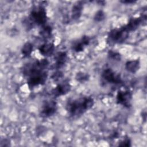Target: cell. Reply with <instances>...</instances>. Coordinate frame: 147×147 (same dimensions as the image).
I'll list each match as a JSON object with an SVG mask.
<instances>
[{
	"label": "cell",
	"mask_w": 147,
	"mask_h": 147,
	"mask_svg": "<svg viewBox=\"0 0 147 147\" xmlns=\"http://www.w3.org/2000/svg\"><path fill=\"white\" fill-rule=\"evenodd\" d=\"M49 65V61L44 58L28 63L22 67L21 72L27 79V84L30 90L45 83L48 76L47 69Z\"/></svg>",
	"instance_id": "cell-1"
},
{
	"label": "cell",
	"mask_w": 147,
	"mask_h": 147,
	"mask_svg": "<svg viewBox=\"0 0 147 147\" xmlns=\"http://www.w3.org/2000/svg\"><path fill=\"white\" fill-rule=\"evenodd\" d=\"M94 105L91 96H83L69 99L65 104V110L70 118H78L90 110Z\"/></svg>",
	"instance_id": "cell-2"
},
{
	"label": "cell",
	"mask_w": 147,
	"mask_h": 147,
	"mask_svg": "<svg viewBox=\"0 0 147 147\" xmlns=\"http://www.w3.org/2000/svg\"><path fill=\"white\" fill-rule=\"evenodd\" d=\"M47 14L45 8L42 5L34 6L31 10L28 17L23 21V25L27 30H30L35 26L42 27L47 22Z\"/></svg>",
	"instance_id": "cell-3"
},
{
	"label": "cell",
	"mask_w": 147,
	"mask_h": 147,
	"mask_svg": "<svg viewBox=\"0 0 147 147\" xmlns=\"http://www.w3.org/2000/svg\"><path fill=\"white\" fill-rule=\"evenodd\" d=\"M129 34L130 32L125 25L112 29L108 33L106 39L107 43L110 45L122 44L128 38Z\"/></svg>",
	"instance_id": "cell-4"
},
{
	"label": "cell",
	"mask_w": 147,
	"mask_h": 147,
	"mask_svg": "<svg viewBox=\"0 0 147 147\" xmlns=\"http://www.w3.org/2000/svg\"><path fill=\"white\" fill-rule=\"evenodd\" d=\"M101 78L105 83L109 84L119 85L123 83L121 75L116 73L111 68H106L102 71Z\"/></svg>",
	"instance_id": "cell-5"
},
{
	"label": "cell",
	"mask_w": 147,
	"mask_h": 147,
	"mask_svg": "<svg viewBox=\"0 0 147 147\" xmlns=\"http://www.w3.org/2000/svg\"><path fill=\"white\" fill-rule=\"evenodd\" d=\"M57 102L54 100L45 101L40 110L39 115L42 118H48L53 116L57 110Z\"/></svg>",
	"instance_id": "cell-6"
},
{
	"label": "cell",
	"mask_w": 147,
	"mask_h": 147,
	"mask_svg": "<svg viewBox=\"0 0 147 147\" xmlns=\"http://www.w3.org/2000/svg\"><path fill=\"white\" fill-rule=\"evenodd\" d=\"M133 92L130 90H119L116 95V103L117 105L129 109L131 106Z\"/></svg>",
	"instance_id": "cell-7"
},
{
	"label": "cell",
	"mask_w": 147,
	"mask_h": 147,
	"mask_svg": "<svg viewBox=\"0 0 147 147\" xmlns=\"http://www.w3.org/2000/svg\"><path fill=\"white\" fill-rule=\"evenodd\" d=\"M71 85L68 79H65L58 83L56 86L51 91V95L54 98H58L67 94L71 90Z\"/></svg>",
	"instance_id": "cell-8"
},
{
	"label": "cell",
	"mask_w": 147,
	"mask_h": 147,
	"mask_svg": "<svg viewBox=\"0 0 147 147\" xmlns=\"http://www.w3.org/2000/svg\"><path fill=\"white\" fill-rule=\"evenodd\" d=\"M91 38L87 35H83L82 37L72 42L71 44V49L76 53L83 52L85 48L90 45Z\"/></svg>",
	"instance_id": "cell-9"
},
{
	"label": "cell",
	"mask_w": 147,
	"mask_h": 147,
	"mask_svg": "<svg viewBox=\"0 0 147 147\" xmlns=\"http://www.w3.org/2000/svg\"><path fill=\"white\" fill-rule=\"evenodd\" d=\"M146 19V14L137 17H132L129 19L127 24L125 25L128 31L130 33L137 30L142 22Z\"/></svg>",
	"instance_id": "cell-10"
},
{
	"label": "cell",
	"mask_w": 147,
	"mask_h": 147,
	"mask_svg": "<svg viewBox=\"0 0 147 147\" xmlns=\"http://www.w3.org/2000/svg\"><path fill=\"white\" fill-rule=\"evenodd\" d=\"M68 55L65 51H59L57 52L54 57L55 63L53 68L55 69H59L62 68L66 63L67 60Z\"/></svg>",
	"instance_id": "cell-11"
},
{
	"label": "cell",
	"mask_w": 147,
	"mask_h": 147,
	"mask_svg": "<svg viewBox=\"0 0 147 147\" xmlns=\"http://www.w3.org/2000/svg\"><path fill=\"white\" fill-rule=\"evenodd\" d=\"M55 46L53 42H46L41 44L38 47V51L44 57L51 56L55 52Z\"/></svg>",
	"instance_id": "cell-12"
},
{
	"label": "cell",
	"mask_w": 147,
	"mask_h": 147,
	"mask_svg": "<svg viewBox=\"0 0 147 147\" xmlns=\"http://www.w3.org/2000/svg\"><path fill=\"white\" fill-rule=\"evenodd\" d=\"M83 9V2L78 1L76 2L71 8V18L76 21L78 20L82 16V11Z\"/></svg>",
	"instance_id": "cell-13"
},
{
	"label": "cell",
	"mask_w": 147,
	"mask_h": 147,
	"mask_svg": "<svg viewBox=\"0 0 147 147\" xmlns=\"http://www.w3.org/2000/svg\"><path fill=\"white\" fill-rule=\"evenodd\" d=\"M141 63L139 59L128 60L125 63V68L128 72L135 74L140 68Z\"/></svg>",
	"instance_id": "cell-14"
},
{
	"label": "cell",
	"mask_w": 147,
	"mask_h": 147,
	"mask_svg": "<svg viewBox=\"0 0 147 147\" xmlns=\"http://www.w3.org/2000/svg\"><path fill=\"white\" fill-rule=\"evenodd\" d=\"M40 36L45 40L49 39L52 35V28L50 25H45L41 27L39 31Z\"/></svg>",
	"instance_id": "cell-15"
},
{
	"label": "cell",
	"mask_w": 147,
	"mask_h": 147,
	"mask_svg": "<svg viewBox=\"0 0 147 147\" xmlns=\"http://www.w3.org/2000/svg\"><path fill=\"white\" fill-rule=\"evenodd\" d=\"M33 51V44L29 41H27L22 45L21 49V52L23 57L27 58L30 56Z\"/></svg>",
	"instance_id": "cell-16"
},
{
	"label": "cell",
	"mask_w": 147,
	"mask_h": 147,
	"mask_svg": "<svg viewBox=\"0 0 147 147\" xmlns=\"http://www.w3.org/2000/svg\"><path fill=\"white\" fill-rule=\"evenodd\" d=\"M90 76L88 73L82 71H79L77 72L75 76V80L80 83H84L88 82L90 79Z\"/></svg>",
	"instance_id": "cell-17"
},
{
	"label": "cell",
	"mask_w": 147,
	"mask_h": 147,
	"mask_svg": "<svg viewBox=\"0 0 147 147\" xmlns=\"http://www.w3.org/2000/svg\"><path fill=\"white\" fill-rule=\"evenodd\" d=\"M108 58L113 61H120L121 60V55L117 51L113 50H109L107 52Z\"/></svg>",
	"instance_id": "cell-18"
},
{
	"label": "cell",
	"mask_w": 147,
	"mask_h": 147,
	"mask_svg": "<svg viewBox=\"0 0 147 147\" xmlns=\"http://www.w3.org/2000/svg\"><path fill=\"white\" fill-rule=\"evenodd\" d=\"M106 18V14L102 10H98L94 14L93 19L96 22H100L103 21Z\"/></svg>",
	"instance_id": "cell-19"
},
{
	"label": "cell",
	"mask_w": 147,
	"mask_h": 147,
	"mask_svg": "<svg viewBox=\"0 0 147 147\" xmlns=\"http://www.w3.org/2000/svg\"><path fill=\"white\" fill-rule=\"evenodd\" d=\"M63 76H64V74L63 72L57 69L52 74V75L51 76V79L54 82H57L60 79L63 78Z\"/></svg>",
	"instance_id": "cell-20"
},
{
	"label": "cell",
	"mask_w": 147,
	"mask_h": 147,
	"mask_svg": "<svg viewBox=\"0 0 147 147\" xmlns=\"http://www.w3.org/2000/svg\"><path fill=\"white\" fill-rule=\"evenodd\" d=\"M118 146H131V141L128 136H125V138L118 143Z\"/></svg>",
	"instance_id": "cell-21"
},
{
	"label": "cell",
	"mask_w": 147,
	"mask_h": 147,
	"mask_svg": "<svg viewBox=\"0 0 147 147\" xmlns=\"http://www.w3.org/2000/svg\"><path fill=\"white\" fill-rule=\"evenodd\" d=\"M45 131H46V127L41 125L37 126L36 129V133L38 136L43 134L45 132Z\"/></svg>",
	"instance_id": "cell-22"
},
{
	"label": "cell",
	"mask_w": 147,
	"mask_h": 147,
	"mask_svg": "<svg viewBox=\"0 0 147 147\" xmlns=\"http://www.w3.org/2000/svg\"><path fill=\"white\" fill-rule=\"evenodd\" d=\"M10 146V141L9 139L7 138H2L0 142V146L4 147V146Z\"/></svg>",
	"instance_id": "cell-23"
},
{
	"label": "cell",
	"mask_w": 147,
	"mask_h": 147,
	"mask_svg": "<svg viewBox=\"0 0 147 147\" xmlns=\"http://www.w3.org/2000/svg\"><path fill=\"white\" fill-rule=\"evenodd\" d=\"M119 137V133L117 131H114L110 135V139H115V138H118V137Z\"/></svg>",
	"instance_id": "cell-24"
},
{
	"label": "cell",
	"mask_w": 147,
	"mask_h": 147,
	"mask_svg": "<svg viewBox=\"0 0 147 147\" xmlns=\"http://www.w3.org/2000/svg\"><path fill=\"white\" fill-rule=\"evenodd\" d=\"M137 1H133V0H122L120 1L121 3H122L123 4H132V3H136Z\"/></svg>",
	"instance_id": "cell-25"
},
{
	"label": "cell",
	"mask_w": 147,
	"mask_h": 147,
	"mask_svg": "<svg viewBox=\"0 0 147 147\" xmlns=\"http://www.w3.org/2000/svg\"><path fill=\"white\" fill-rule=\"evenodd\" d=\"M146 111H145L144 113L142 112V118L145 121L146 120Z\"/></svg>",
	"instance_id": "cell-26"
}]
</instances>
